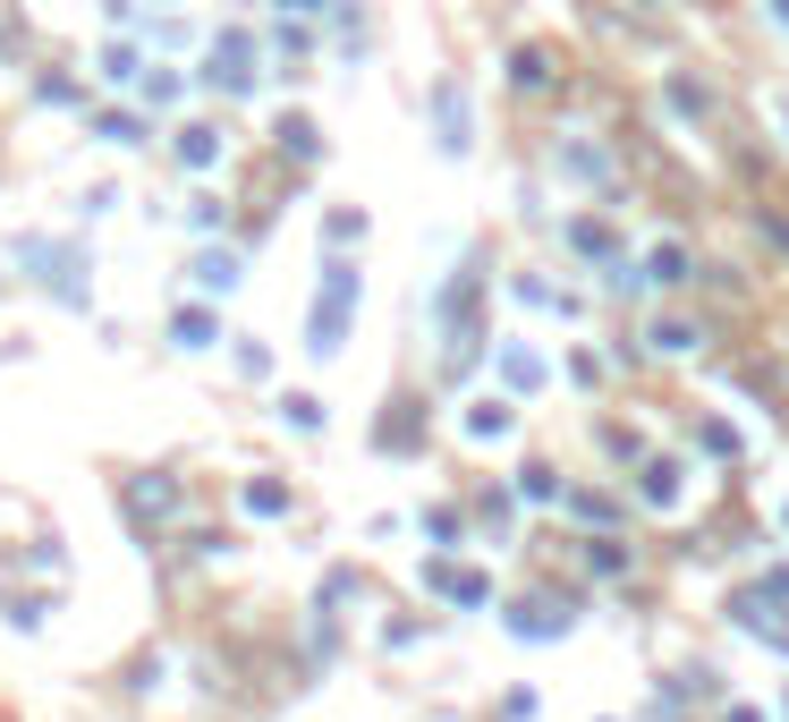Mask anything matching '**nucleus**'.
I'll use <instances>...</instances> for the list:
<instances>
[{"label": "nucleus", "mask_w": 789, "mask_h": 722, "mask_svg": "<svg viewBox=\"0 0 789 722\" xmlns=\"http://www.w3.org/2000/svg\"><path fill=\"white\" fill-rule=\"evenodd\" d=\"M645 501L670 510V501H679V467H645Z\"/></svg>", "instance_id": "f257e3e1"}, {"label": "nucleus", "mask_w": 789, "mask_h": 722, "mask_svg": "<svg viewBox=\"0 0 789 722\" xmlns=\"http://www.w3.org/2000/svg\"><path fill=\"white\" fill-rule=\"evenodd\" d=\"M773 18H789V0H773Z\"/></svg>", "instance_id": "7ed1b4c3"}, {"label": "nucleus", "mask_w": 789, "mask_h": 722, "mask_svg": "<svg viewBox=\"0 0 789 722\" xmlns=\"http://www.w3.org/2000/svg\"><path fill=\"white\" fill-rule=\"evenodd\" d=\"M654 281H688V247H654Z\"/></svg>", "instance_id": "f03ea898"}]
</instances>
